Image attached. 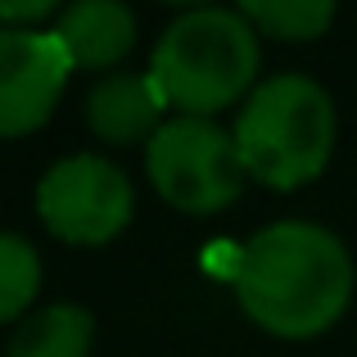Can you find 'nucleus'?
<instances>
[{"label": "nucleus", "instance_id": "obj_2", "mask_svg": "<svg viewBox=\"0 0 357 357\" xmlns=\"http://www.w3.org/2000/svg\"><path fill=\"white\" fill-rule=\"evenodd\" d=\"M231 136L258 185L298 190L317 181L335 154V100L303 73H276L249 91Z\"/></svg>", "mask_w": 357, "mask_h": 357}, {"label": "nucleus", "instance_id": "obj_7", "mask_svg": "<svg viewBox=\"0 0 357 357\" xmlns=\"http://www.w3.org/2000/svg\"><path fill=\"white\" fill-rule=\"evenodd\" d=\"M163 114H167V100L149 73H114V77H100L86 96V122L109 145H140V140L149 145L154 131L167 122Z\"/></svg>", "mask_w": 357, "mask_h": 357}, {"label": "nucleus", "instance_id": "obj_4", "mask_svg": "<svg viewBox=\"0 0 357 357\" xmlns=\"http://www.w3.org/2000/svg\"><path fill=\"white\" fill-rule=\"evenodd\" d=\"M145 176L158 199L181 213H222L240 199L244 172L236 136L213 118H167L145 145Z\"/></svg>", "mask_w": 357, "mask_h": 357}, {"label": "nucleus", "instance_id": "obj_1", "mask_svg": "<svg viewBox=\"0 0 357 357\" xmlns=\"http://www.w3.org/2000/svg\"><path fill=\"white\" fill-rule=\"evenodd\" d=\"M236 303L271 340H317L353 303L357 271L335 231L317 222H271L240 249Z\"/></svg>", "mask_w": 357, "mask_h": 357}, {"label": "nucleus", "instance_id": "obj_5", "mask_svg": "<svg viewBox=\"0 0 357 357\" xmlns=\"http://www.w3.org/2000/svg\"><path fill=\"white\" fill-rule=\"evenodd\" d=\"M136 213L131 181L100 154H73L59 158L36 185V218L45 222L50 236L63 244H109L127 231Z\"/></svg>", "mask_w": 357, "mask_h": 357}, {"label": "nucleus", "instance_id": "obj_13", "mask_svg": "<svg viewBox=\"0 0 357 357\" xmlns=\"http://www.w3.org/2000/svg\"><path fill=\"white\" fill-rule=\"evenodd\" d=\"M163 5H185V9H204L208 0H163Z\"/></svg>", "mask_w": 357, "mask_h": 357}, {"label": "nucleus", "instance_id": "obj_10", "mask_svg": "<svg viewBox=\"0 0 357 357\" xmlns=\"http://www.w3.org/2000/svg\"><path fill=\"white\" fill-rule=\"evenodd\" d=\"M340 0H240L244 23L271 41H317L331 32Z\"/></svg>", "mask_w": 357, "mask_h": 357}, {"label": "nucleus", "instance_id": "obj_11", "mask_svg": "<svg viewBox=\"0 0 357 357\" xmlns=\"http://www.w3.org/2000/svg\"><path fill=\"white\" fill-rule=\"evenodd\" d=\"M41 289V258L23 236L0 231V326L18 321Z\"/></svg>", "mask_w": 357, "mask_h": 357}, {"label": "nucleus", "instance_id": "obj_12", "mask_svg": "<svg viewBox=\"0 0 357 357\" xmlns=\"http://www.w3.org/2000/svg\"><path fill=\"white\" fill-rule=\"evenodd\" d=\"M63 0H0V27H36Z\"/></svg>", "mask_w": 357, "mask_h": 357}, {"label": "nucleus", "instance_id": "obj_6", "mask_svg": "<svg viewBox=\"0 0 357 357\" xmlns=\"http://www.w3.org/2000/svg\"><path fill=\"white\" fill-rule=\"evenodd\" d=\"M68 73L73 59L54 32L0 27V140L45 127Z\"/></svg>", "mask_w": 357, "mask_h": 357}, {"label": "nucleus", "instance_id": "obj_9", "mask_svg": "<svg viewBox=\"0 0 357 357\" xmlns=\"http://www.w3.org/2000/svg\"><path fill=\"white\" fill-rule=\"evenodd\" d=\"M96 349V317L77 303H50L23 317L5 357H91Z\"/></svg>", "mask_w": 357, "mask_h": 357}, {"label": "nucleus", "instance_id": "obj_8", "mask_svg": "<svg viewBox=\"0 0 357 357\" xmlns=\"http://www.w3.org/2000/svg\"><path fill=\"white\" fill-rule=\"evenodd\" d=\"M54 36L68 50L73 68L109 73L136 45V14L122 0H73L54 23Z\"/></svg>", "mask_w": 357, "mask_h": 357}, {"label": "nucleus", "instance_id": "obj_3", "mask_svg": "<svg viewBox=\"0 0 357 357\" xmlns=\"http://www.w3.org/2000/svg\"><path fill=\"white\" fill-rule=\"evenodd\" d=\"M258 32L240 9H185L154 45L149 77L158 82L167 109L181 118H213L231 105H244L258 86Z\"/></svg>", "mask_w": 357, "mask_h": 357}]
</instances>
